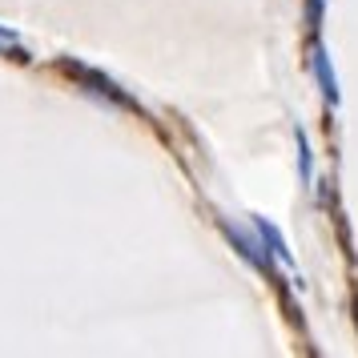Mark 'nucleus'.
I'll return each instance as SVG.
<instances>
[{
	"label": "nucleus",
	"mask_w": 358,
	"mask_h": 358,
	"mask_svg": "<svg viewBox=\"0 0 358 358\" xmlns=\"http://www.w3.org/2000/svg\"><path fill=\"white\" fill-rule=\"evenodd\" d=\"M226 238H229L234 245H238V254H242L245 262H254L258 270H270V258H266V250H262L258 238H245V234H242L238 226H226Z\"/></svg>",
	"instance_id": "obj_3"
},
{
	"label": "nucleus",
	"mask_w": 358,
	"mask_h": 358,
	"mask_svg": "<svg viewBox=\"0 0 358 358\" xmlns=\"http://www.w3.org/2000/svg\"><path fill=\"white\" fill-rule=\"evenodd\" d=\"M314 77H318V89H322L326 105L334 109V105H338V77H334V69H330V57H326L322 45H314Z\"/></svg>",
	"instance_id": "obj_2"
},
{
	"label": "nucleus",
	"mask_w": 358,
	"mask_h": 358,
	"mask_svg": "<svg viewBox=\"0 0 358 358\" xmlns=\"http://www.w3.org/2000/svg\"><path fill=\"white\" fill-rule=\"evenodd\" d=\"M318 20H322V0H310V24L318 29Z\"/></svg>",
	"instance_id": "obj_6"
},
{
	"label": "nucleus",
	"mask_w": 358,
	"mask_h": 358,
	"mask_svg": "<svg viewBox=\"0 0 358 358\" xmlns=\"http://www.w3.org/2000/svg\"><path fill=\"white\" fill-rule=\"evenodd\" d=\"M8 49H17V41H4V36H0V52H8Z\"/></svg>",
	"instance_id": "obj_7"
},
{
	"label": "nucleus",
	"mask_w": 358,
	"mask_h": 358,
	"mask_svg": "<svg viewBox=\"0 0 358 358\" xmlns=\"http://www.w3.org/2000/svg\"><path fill=\"white\" fill-rule=\"evenodd\" d=\"M254 229H258V238L266 242V250H270L274 258H282L286 266H290V250H286V238H282V234H278V229L270 226L266 217H254Z\"/></svg>",
	"instance_id": "obj_4"
},
{
	"label": "nucleus",
	"mask_w": 358,
	"mask_h": 358,
	"mask_svg": "<svg viewBox=\"0 0 358 358\" xmlns=\"http://www.w3.org/2000/svg\"><path fill=\"white\" fill-rule=\"evenodd\" d=\"M298 169H302V181L310 185V141L302 129H298Z\"/></svg>",
	"instance_id": "obj_5"
},
{
	"label": "nucleus",
	"mask_w": 358,
	"mask_h": 358,
	"mask_svg": "<svg viewBox=\"0 0 358 358\" xmlns=\"http://www.w3.org/2000/svg\"><path fill=\"white\" fill-rule=\"evenodd\" d=\"M61 69H65L69 77H77V81H81L85 89H93V93H101L105 101H113V105H129V109H137L129 93H125V89H117V85L109 81V77H101L97 69H85L81 61H61Z\"/></svg>",
	"instance_id": "obj_1"
}]
</instances>
